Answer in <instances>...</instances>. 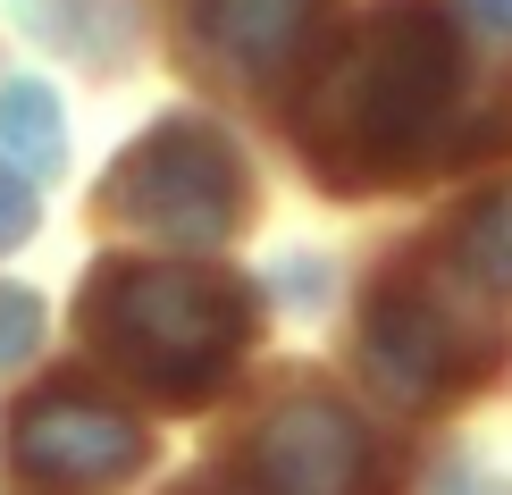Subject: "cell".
Listing matches in <instances>:
<instances>
[{
	"label": "cell",
	"mask_w": 512,
	"mask_h": 495,
	"mask_svg": "<svg viewBox=\"0 0 512 495\" xmlns=\"http://www.w3.org/2000/svg\"><path fill=\"white\" fill-rule=\"evenodd\" d=\"M462 34L445 9H387L370 17L328 68L311 76L294 143L336 193L403 185L462 152Z\"/></svg>",
	"instance_id": "cell-1"
},
{
	"label": "cell",
	"mask_w": 512,
	"mask_h": 495,
	"mask_svg": "<svg viewBox=\"0 0 512 495\" xmlns=\"http://www.w3.org/2000/svg\"><path fill=\"white\" fill-rule=\"evenodd\" d=\"M84 336L152 403H210L252 344V286L210 261H101L84 286Z\"/></svg>",
	"instance_id": "cell-2"
},
{
	"label": "cell",
	"mask_w": 512,
	"mask_h": 495,
	"mask_svg": "<svg viewBox=\"0 0 512 495\" xmlns=\"http://www.w3.org/2000/svg\"><path fill=\"white\" fill-rule=\"evenodd\" d=\"M101 210L118 227L152 235V244L210 252L244 227L252 177H244V152L210 118H160L152 135H135L118 152L110 185H101Z\"/></svg>",
	"instance_id": "cell-3"
},
{
	"label": "cell",
	"mask_w": 512,
	"mask_h": 495,
	"mask_svg": "<svg viewBox=\"0 0 512 495\" xmlns=\"http://www.w3.org/2000/svg\"><path fill=\"white\" fill-rule=\"evenodd\" d=\"M487 294H454L437 286V277H387V286L370 294V319H361V361H370V378L387 386L395 403H445L462 395V386L487 378V361H496V319L479 311Z\"/></svg>",
	"instance_id": "cell-4"
},
{
	"label": "cell",
	"mask_w": 512,
	"mask_h": 495,
	"mask_svg": "<svg viewBox=\"0 0 512 495\" xmlns=\"http://www.w3.org/2000/svg\"><path fill=\"white\" fill-rule=\"evenodd\" d=\"M152 437L93 386H42L9 420V479L34 495H110L143 470Z\"/></svg>",
	"instance_id": "cell-5"
},
{
	"label": "cell",
	"mask_w": 512,
	"mask_h": 495,
	"mask_svg": "<svg viewBox=\"0 0 512 495\" xmlns=\"http://www.w3.org/2000/svg\"><path fill=\"white\" fill-rule=\"evenodd\" d=\"M252 479H261V495H387V462L345 403L294 395L252 437Z\"/></svg>",
	"instance_id": "cell-6"
},
{
	"label": "cell",
	"mask_w": 512,
	"mask_h": 495,
	"mask_svg": "<svg viewBox=\"0 0 512 495\" xmlns=\"http://www.w3.org/2000/svg\"><path fill=\"white\" fill-rule=\"evenodd\" d=\"M328 0H177V34L210 76L269 84L311 51Z\"/></svg>",
	"instance_id": "cell-7"
},
{
	"label": "cell",
	"mask_w": 512,
	"mask_h": 495,
	"mask_svg": "<svg viewBox=\"0 0 512 495\" xmlns=\"http://www.w3.org/2000/svg\"><path fill=\"white\" fill-rule=\"evenodd\" d=\"M454 269H462V286L487 294V303L512 294V185H487L454 219Z\"/></svg>",
	"instance_id": "cell-8"
},
{
	"label": "cell",
	"mask_w": 512,
	"mask_h": 495,
	"mask_svg": "<svg viewBox=\"0 0 512 495\" xmlns=\"http://www.w3.org/2000/svg\"><path fill=\"white\" fill-rule=\"evenodd\" d=\"M0 152L17 160V177H51V168H59V152H68V126H59L51 84H34V76L0 84Z\"/></svg>",
	"instance_id": "cell-9"
},
{
	"label": "cell",
	"mask_w": 512,
	"mask_h": 495,
	"mask_svg": "<svg viewBox=\"0 0 512 495\" xmlns=\"http://www.w3.org/2000/svg\"><path fill=\"white\" fill-rule=\"evenodd\" d=\"M34 344H42V303L26 286H0V370H17Z\"/></svg>",
	"instance_id": "cell-10"
},
{
	"label": "cell",
	"mask_w": 512,
	"mask_h": 495,
	"mask_svg": "<svg viewBox=\"0 0 512 495\" xmlns=\"http://www.w3.org/2000/svg\"><path fill=\"white\" fill-rule=\"evenodd\" d=\"M26 235H34V185L17 177L9 160H0V252H9V244H26Z\"/></svg>",
	"instance_id": "cell-11"
},
{
	"label": "cell",
	"mask_w": 512,
	"mask_h": 495,
	"mask_svg": "<svg viewBox=\"0 0 512 495\" xmlns=\"http://www.w3.org/2000/svg\"><path fill=\"white\" fill-rule=\"evenodd\" d=\"M471 9L487 17V26H504V34H512V0H471Z\"/></svg>",
	"instance_id": "cell-12"
},
{
	"label": "cell",
	"mask_w": 512,
	"mask_h": 495,
	"mask_svg": "<svg viewBox=\"0 0 512 495\" xmlns=\"http://www.w3.org/2000/svg\"><path fill=\"white\" fill-rule=\"evenodd\" d=\"M185 495H236V487H219V479H202V487H185Z\"/></svg>",
	"instance_id": "cell-13"
}]
</instances>
